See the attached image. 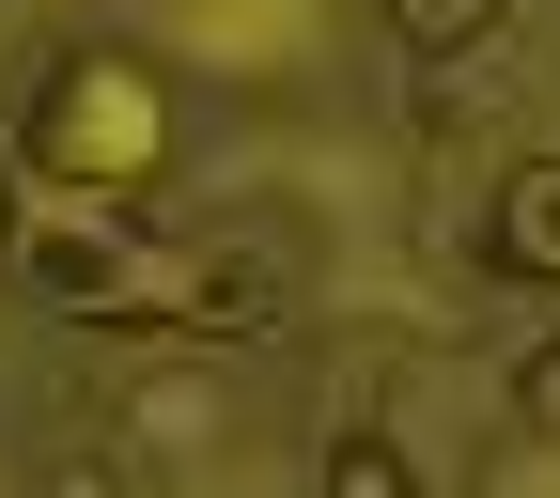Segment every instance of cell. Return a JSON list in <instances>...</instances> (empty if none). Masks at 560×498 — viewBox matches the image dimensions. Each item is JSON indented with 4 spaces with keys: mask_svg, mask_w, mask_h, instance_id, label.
Masks as SVG:
<instances>
[{
    "mask_svg": "<svg viewBox=\"0 0 560 498\" xmlns=\"http://www.w3.org/2000/svg\"><path fill=\"white\" fill-rule=\"evenodd\" d=\"M32 297L79 327H156V343H265L296 312V265L249 234H32Z\"/></svg>",
    "mask_w": 560,
    "mask_h": 498,
    "instance_id": "1",
    "label": "cell"
},
{
    "mask_svg": "<svg viewBox=\"0 0 560 498\" xmlns=\"http://www.w3.org/2000/svg\"><path fill=\"white\" fill-rule=\"evenodd\" d=\"M32 172H47V187L140 202V187L172 172V79H156L140 47H62L47 94H32Z\"/></svg>",
    "mask_w": 560,
    "mask_h": 498,
    "instance_id": "2",
    "label": "cell"
},
{
    "mask_svg": "<svg viewBox=\"0 0 560 498\" xmlns=\"http://www.w3.org/2000/svg\"><path fill=\"white\" fill-rule=\"evenodd\" d=\"M482 265L560 297V157H514V172H499V202H482Z\"/></svg>",
    "mask_w": 560,
    "mask_h": 498,
    "instance_id": "3",
    "label": "cell"
},
{
    "mask_svg": "<svg viewBox=\"0 0 560 498\" xmlns=\"http://www.w3.org/2000/svg\"><path fill=\"white\" fill-rule=\"evenodd\" d=\"M499 16H514V0H389V47H405V62H467Z\"/></svg>",
    "mask_w": 560,
    "mask_h": 498,
    "instance_id": "4",
    "label": "cell"
},
{
    "mask_svg": "<svg viewBox=\"0 0 560 498\" xmlns=\"http://www.w3.org/2000/svg\"><path fill=\"white\" fill-rule=\"evenodd\" d=\"M327 498H420V467H405V437H327Z\"/></svg>",
    "mask_w": 560,
    "mask_h": 498,
    "instance_id": "5",
    "label": "cell"
},
{
    "mask_svg": "<svg viewBox=\"0 0 560 498\" xmlns=\"http://www.w3.org/2000/svg\"><path fill=\"white\" fill-rule=\"evenodd\" d=\"M514 437L560 452V343H529V359H514Z\"/></svg>",
    "mask_w": 560,
    "mask_h": 498,
    "instance_id": "6",
    "label": "cell"
},
{
    "mask_svg": "<svg viewBox=\"0 0 560 498\" xmlns=\"http://www.w3.org/2000/svg\"><path fill=\"white\" fill-rule=\"evenodd\" d=\"M32 498H140V483H125V452H62Z\"/></svg>",
    "mask_w": 560,
    "mask_h": 498,
    "instance_id": "7",
    "label": "cell"
}]
</instances>
